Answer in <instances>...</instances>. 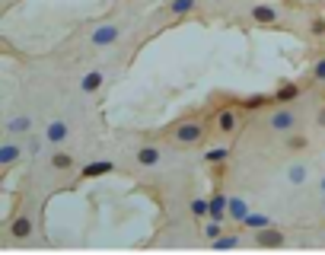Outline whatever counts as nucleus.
<instances>
[{"mask_svg": "<svg viewBox=\"0 0 325 255\" xmlns=\"http://www.w3.org/2000/svg\"><path fill=\"white\" fill-rule=\"evenodd\" d=\"M214 128H217L220 134H233L236 128H239V115H236L233 108H220L217 118H214Z\"/></svg>", "mask_w": 325, "mask_h": 255, "instance_id": "13", "label": "nucleus"}, {"mask_svg": "<svg viewBox=\"0 0 325 255\" xmlns=\"http://www.w3.org/2000/svg\"><path fill=\"white\" fill-rule=\"evenodd\" d=\"M271 224H274V220H271L268 214H262V210L252 208V210H249V217H246V220H242L239 226H246V230H265V226H271Z\"/></svg>", "mask_w": 325, "mask_h": 255, "instance_id": "17", "label": "nucleus"}, {"mask_svg": "<svg viewBox=\"0 0 325 255\" xmlns=\"http://www.w3.org/2000/svg\"><path fill=\"white\" fill-rule=\"evenodd\" d=\"M230 160V147H211L204 153V163L207 166H220V163H227Z\"/></svg>", "mask_w": 325, "mask_h": 255, "instance_id": "24", "label": "nucleus"}, {"mask_svg": "<svg viewBox=\"0 0 325 255\" xmlns=\"http://www.w3.org/2000/svg\"><path fill=\"white\" fill-rule=\"evenodd\" d=\"M188 210L195 220H204L207 214H211V198H191L188 201Z\"/></svg>", "mask_w": 325, "mask_h": 255, "instance_id": "22", "label": "nucleus"}, {"mask_svg": "<svg viewBox=\"0 0 325 255\" xmlns=\"http://www.w3.org/2000/svg\"><path fill=\"white\" fill-rule=\"evenodd\" d=\"M166 137L172 140L175 147H195L207 137V121L198 115H188V118H179L166 128Z\"/></svg>", "mask_w": 325, "mask_h": 255, "instance_id": "1", "label": "nucleus"}, {"mask_svg": "<svg viewBox=\"0 0 325 255\" xmlns=\"http://www.w3.org/2000/svg\"><path fill=\"white\" fill-rule=\"evenodd\" d=\"M255 246L262 249H280L284 246V233L278 230V226H265V230H255Z\"/></svg>", "mask_w": 325, "mask_h": 255, "instance_id": "10", "label": "nucleus"}, {"mask_svg": "<svg viewBox=\"0 0 325 255\" xmlns=\"http://www.w3.org/2000/svg\"><path fill=\"white\" fill-rule=\"evenodd\" d=\"M32 233H35V217H32L29 210H19V214H13V220L7 224L10 242H26V240H32Z\"/></svg>", "mask_w": 325, "mask_h": 255, "instance_id": "3", "label": "nucleus"}, {"mask_svg": "<svg viewBox=\"0 0 325 255\" xmlns=\"http://www.w3.org/2000/svg\"><path fill=\"white\" fill-rule=\"evenodd\" d=\"M316 124L325 131V105H319V115H316Z\"/></svg>", "mask_w": 325, "mask_h": 255, "instance_id": "29", "label": "nucleus"}, {"mask_svg": "<svg viewBox=\"0 0 325 255\" xmlns=\"http://www.w3.org/2000/svg\"><path fill=\"white\" fill-rule=\"evenodd\" d=\"M296 96H300V83H294V80H284V83L274 90V102H278V105H290Z\"/></svg>", "mask_w": 325, "mask_h": 255, "instance_id": "15", "label": "nucleus"}, {"mask_svg": "<svg viewBox=\"0 0 325 255\" xmlns=\"http://www.w3.org/2000/svg\"><path fill=\"white\" fill-rule=\"evenodd\" d=\"M223 220H214V217H204V240L207 242H214L217 236H223Z\"/></svg>", "mask_w": 325, "mask_h": 255, "instance_id": "23", "label": "nucleus"}, {"mask_svg": "<svg viewBox=\"0 0 325 255\" xmlns=\"http://www.w3.org/2000/svg\"><path fill=\"white\" fill-rule=\"evenodd\" d=\"M32 128H35L32 115H26V112H23V115L7 118V124H3V134H7V137H29Z\"/></svg>", "mask_w": 325, "mask_h": 255, "instance_id": "8", "label": "nucleus"}, {"mask_svg": "<svg viewBox=\"0 0 325 255\" xmlns=\"http://www.w3.org/2000/svg\"><path fill=\"white\" fill-rule=\"evenodd\" d=\"M242 240L239 233H223V236H217V240L211 242V249H217V252H227V249H239Z\"/></svg>", "mask_w": 325, "mask_h": 255, "instance_id": "20", "label": "nucleus"}, {"mask_svg": "<svg viewBox=\"0 0 325 255\" xmlns=\"http://www.w3.org/2000/svg\"><path fill=\"white\" fill-rule=\"evenodd\" d=\"M207 217H214V220H223V224H227V220H230V195L214 192L211 195V214H207Z\"/></svg>", "mask_w": 325, "mask_h": 255, "instance_id": "12", "label": "nucleus"}, {"mask_svg": "<svg viewBox=\"0 0 325 255\" xmlns=\"http://www.w3.org/2000/svg\"><path fill=\"white\" fill-rule=\"evenodd\" d=\"M296 124H300V115L290 105H278L268 115V131H274V134H290V131H296Z\"/></svg>", "mask_w": 325, "mask_h": 255, "instance_id": "2", "label": "nucleus"}, {"mask_svg": "<svg viewBox=\"0 0 325 255\" xmlns=\"http://www.w3.org/2000/svg\"><path fill=\"white\" fill-rule=\"evenodd\" d=\"M310 32L316 39H325V16H312L310 19Z\"/></svg>", "mask_w": 325, "mask_h": 255, "instance_id": "27", "label": "nucleus"}, {"mask_svg": "<svg viewBox=\"0 0 325 255\" xmlns=\"http://www.w3.org/2000/svg\"><path fill=\"white\" fill-rule=\"evenodd\" d=\"M118 39H121V26H115V23H99L96 29L90 32V45L93 48H112Z\"/></svg>", "mask_w": 325, "mask_h": 255, "instance_id": "4", "label": "nucleus"}, {"mask_svg": "<svg viewBox=\"0 0 325 255\" xmlns=\"http://www.w3.org/2000/svg\"><path fill=\"white\" fill-rule=\"evenodd\" d=\"M319 188H322V195H325V176H322V182H319Z\"/></svg>", "mask_w": 325, "mask_h": 255, "instance_id": "30", "label": "nucleus"}, {"mask_svg": "<svg viewBox=\"0 0 325 255\" xmlns=\"http://www.w3.org/2000/svg\"><path fill=\"white\" fill-rule=\"evenodd\" d=\"M23 153H26V147H19V144H16V137H7L3 144H0V172L7 176L16 163L23 160Z\"/></svg>", "mask_w": 325, "mask_h": 255, "instance_id": "6", "label": "nucleus"}, {"mask_svg": "<svg viewBox=\"0 0 325 255\" xmlns=\"http://www.w3.org/2000/svg\"><path fill=\"white\" fill-rule=\"evenodd\" d=\"M74 156L67 153V150H54L51 156H48V166H51V169H58V172H67V169H74Z\"/></svg>", "mask_w": 325, "mask_h": 255, "instance_id": "18", "label": "nucleus"}, {"mask_svg": "<svg viewBox=\"0 0 325 255\" xmlns=\"http://www.w3.org/2000/svg\"><path fill=\"white\" fill-rule=\"evenodd\" d=\"M322 10H325V3H322Z\"/></svg>", "mask_w": 325, "mask_h": 255, "instance_id": "31", "label": "nucleus"}, {"mask_svg": "<svg viewBox=\"0 0 325 255\" xmlns=\"http://www.w3.org/2000/svg\"><path fill=\"white\" fill-rule=\"evenodd\" d=\"M249 19H252L255 26H268V29H271V26L280 23V13H278V7H271V3H262V0H255V3L249 7Z\"/></svg>", "mask_w": 325, "mask_h": 255, "instance_id": "5", "label": "nucleus"}, {"mask_svg": "<svg viewBox=\"0 0 325 255\" xmlns=\"http://www.w3.org/2000/svg\"><path fill=\"white\" fill-rule=\"evenodd\" d=\"M134 163L140 169H156L159 163H163V150H159L156 144H140V147L134 150Z\"/></svg>", "mask_w": 325, "mask_h": 255, "instance_id": "7", "label": "nucleus"}, {"mask_svg": "<svg viewBox=\"0 0 325 255\" xmlns=\"http://www.w3.org/2000/svg\"><path fill=\"white\" fill-rule=\"evenodd\" d=\"M42 144H48V140H45V134H42V137H38V134L32 131L29 137H26V150H29V156H35L38 150H42Z\"/></svg>", "mask_w": 325, "mask_h": 255, "instance_id": "25", "label": "nucleus"}, {"mask_svg": "<svg viewBox=\"0 0 325 255\" xmlns=\"http://www.w3.org/2000/svg\"><path fill=\"white\" fill-rule=\"evenodd\" d=\"M287 147H290V150H306V147H310V140L303 137V134H294V131H290V137H287Z\"/></svg>", "mask_w": 325, "mask_h": 255, "instance_id": "28", "label": "nucleus"}, {"mask_svg": "<svg viewBox=\"0 0 325 255\" xmlns=\"http://www.w3.org/2000/svg\"><path fill=\"white\" fill-rule=\"evenodd\" d=\"M306 179H310V166H306V163H290L287 166V182L290 185H306Z\"/></svg>", "mask_w": 325, "mask_h": 255, "instance_id": "19", "label": "nucleus"}, {"mask_svg": "<svg viewBox=\"0 0 325 255\" xmlns=\"http://www.w3.org/2000/svg\"><path fill=\"white\" fill-rule=\"evenodd\" d=\"M312 80H316L319 86H325V51L319 54V61L312 64Z\"/></svg>", "mask_w": 325, "mask_h": 255, "instance_id": "26", "label": "nucleus"}, {"mask_svg": "<svg viewBox=\"0 0 325 255\" xmlns=\"http://www.w3.org/2000/svg\"><path fill=\"white\" fill-rule=\"evenodd\" d=\"M249 210H252V204L242 198V195H230V220L233 224H242L246 217H249Z\"/></svg>", "mask_w": 325, "mask_h": 255, "instance_id": "16", "label": "nucleus"}, {"mask_svg": "<svg viewBox=\"0 0 325 255\" xmlns=\"http://www.w3.org/2000/svg\"><path fill=\"white\" fill-rule=\"evenodd\" d=\"M102 83H106V74H102V70H86L83 77H80V90H83L86 96L99 93V90H102Z\"/></svg>", "mask_w": 325, "mask_h": 255, "instance_id": "14", "label": "nucleus"}, {"mask_svg": "<svg viewBox=\"0 0 325 255\" xmlns=\"http://www.w3.org/2000/svg\"><path fill=\"white\" fill-rule=\"evenodd\" d=\"M42 134H45V140L51 144V147H58V144H64V140L70 137V124L61 121V118H54V121H48V128Z\"/></svg>", "mask_w": 325, "mask_h": 255, "instance_id": "11", "label": "nucleus"}, {"mask_svg": "<svg viewBox=\"0 0 325 255\" xmlns=\"http://www.w3.org/2000/svg\"><path fill=\"white\" fill-rule=\"evenodd\" d=\"M198 10V0H169V13L179 16V19H185L188 13H195Z\"/></svg>", "mask_w": 325, "mask_h": 255, "instance_id": "21", "label": "nucleus"}, {"mask_svg": "<svg viewBox=\"0 0 325 255\" xmlns=\"http://www.w3.org/2000/svg\"><path fill=\"white\" fill-rule=\"evenodd\" d=\"M115 172V163L112 160H93L80 169V179L83 182H93V179H102V176H112Z\"/></svg>", "mask_w": 325, "mask_h": 255, "instance_id": "9", "label": "nucleus"}]
</instances>
